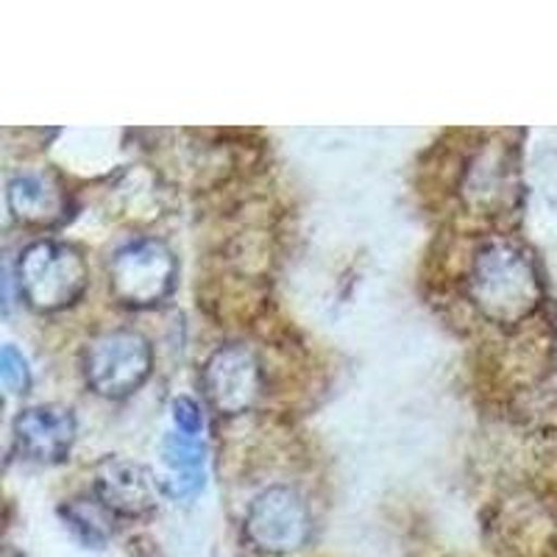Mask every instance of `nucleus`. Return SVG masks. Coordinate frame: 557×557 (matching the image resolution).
Returning a JSON list of instances; mask_svg holds the SVG:
<instances>
[{"label":"nucleus","instance_id":"nucleus-1","mask_svg":"<svg viewBox=\"0 0 557 557\" xmlns=\"http://www.w3.org/2000/svg\"><path fill=\"white\" fill-rule=\"evenodd\" d=\"M469 293L476 310L496 323H519L541 305L539 268L513 240H491L474 253Z\"/></svg>","mask_w":557,"mask_h":557},{"label":"nucleus","instance_id":"nucleus-2","mask_svg":"<svg viewBox=\"0 0 557 557\" xmlns=\"http://www.w3.org/2000/svg\"><path fill=\"white\" fill-rule=\"evenodd\" d=\"M89 285V268L70 243L37 240L20 253L17 287L37 312H59L76 305Z\"/></svg>","mask_w":557,"mask_h":557},{"label":"nucleus","instance_id":"nucleus-3","mask_svg":"<svg viewBox=\"0 0 557 557\" xmlns=\"http://www.w3.org/2000/svg\"><path fill=\"white\" fill-rule=\"evenodd\" d=\"M82 366L89 391L103 399H126L151 376L153 348L143 332L117 326L87 343Z\"/></svg>","mask_w":557,"mask_h":557},{"label":"nucleus","instance_id":"nucleus-4","mask_svg":"<svg viewBox=\"0 0 557 557\" xmlns=\"http://www.w3.org/2000/svg\"><path fill=\"white\" fill-rule=\"evenodd\" d=\"M178 262L168 243L137 237L114 251L109 262V290L126 307H153L176 287Z\"/></svg>","mask_w":557,"mask_h":557},{"label":"nucleus","instance_id":"nucleus-5","mask_svg":"<svg viewBox=\"0 0 557 557\" xmlns=\"http://www.w3.org/2000/svg\"><path fill=\"white\" fill-rule=\"evenodd\" d=\"M248 544L268 555H290L312 539V513L305 496L293 487L273 485L253 496L243 521Z\"/></svg>","mask_w":557,"mask_h":557},{"label":"nucleus","instance_id":"nucleus-6","mask_svg":"<svg viewBox=\"0 0 557 557\" xmlns=\"http://www.w3.org/2000/svg\"><path fill=\"white\" fill-rule=\"evenodd\" d=\"M201 385L207 401L221 416H240L262 399L265 371L251 348L232 343L209 355V360L203 362Z\"/></svg>","mask_w":557,"mask_h":557},{"label":"nucleus","instance_id":"nucleus-7","mask_svg":"<svg viewBox=\"0 0 557 557\" xmlns=\"http://www.w3.org/2000/svg\"><path fill=\"white\" fill-rule=\"evenodd\" d=\"M96 502L114 516L126 519H146L157 510L159 485L151 471L139 462L123 457H107L96 466L92 474Z\"/></svg>","mask_w":557,"mask_h":557},{"label":"nucleus","instance_id":"nucleus-8","mask_svg":"<svg viewBox=\"0 0 557 557\" xmlns=\"http://www.w3.org/2000/svg\"><path fill=\"white\" fill-rule=\"evenodd\" d=\"M76 441V416L62 405H34L14 418V444L34 462H62Z\"/></svg>","mask_w":557,"mask_h":557},{"label":"nucleus","instance_id":"nucleus-9","mask_svg":"<svg viewBox=\"0 0 557 557\" xmlns=\"http://www.w3.org/2000/svg\"><path fill=\"white\" fill-rule=\"evenodd\" d=\"M7 203L14 221L23 226H53L67 215V196L53 178L20 173L9 182Z\"/></svg>","mask_w":557,"mask_h":557},{"label":"nucleus","instance_id":"nucleus-10","mask_svg":"<svg viewBox=\"0 0 557 557\" xmlns=\"http://www.w3.org/2000/svg\"><path fill=\"white\" fill-rule=\"evenodd\" d=\"M162 457H165L171 474H196L203 471L207 449L196 435H168L162 444Z\"/></svg>","mask_w":557,"mask_h":557},{"label":"nucleus","instance_id":"nucleus-11","mask_svg":"<svg viewBox=\"0 0 557 557\" xmlns=\"http://www.w3.org/2000/svg\"><path fill=\"white\" fill-rule=\"evenodd\" d=\"M0 380L9 393H26L32 387V368L14 346H3L0 351Z\"/></svg>","mask_w":557,"mask_h":557},{"label":"nucleus","instance_id":"nucleus-12","mask_svg":"<svg viewBox=\"0 0 557 557\" xmlns=\"http://www.w3.org/2000/svg\"><path fill=\"white\" fill-rule=\"evenodd\" d=\"M171 410H173V421H176L178 432L198 437V432L203 430L201 407H198L193 399H187V396H178V399H173Z\"/></svg>","mask_w":557,"mask_h":557},{"label":"nucleus","instance_id":"nucleus-13","mask_svg":"<svg viewBox=\"0 0 557 557\" xmlns=\"http://www.w3.org/2000/svg\"><path fill=\"white\" fill-rule=\"evenodd\" d=\"M9 557H14V555H9Z\"/></svg>","mask_w":557,"mask_h":557}]
</instances>
